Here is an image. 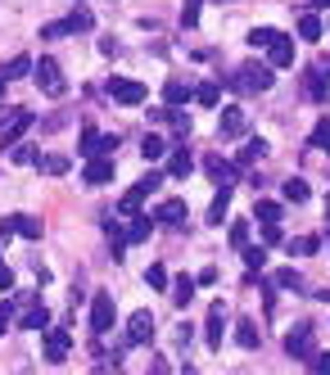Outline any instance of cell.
<instances>
[{"instance_id":"60d3db41","label":"cell","mask_w":330,"mask_h":375,"mask_svg":"<svg viewBox=\"0 0 330 375\" xmlns=\"http://www.w3.org/2000/svg\"><path fill=\"white\" fill-rule=\"evenodd\" d=\"M312 145L330 154V118H321V122H317V131H312Z\"/></svg>"},{"instance_id":"52a82bcc","label":"cell","mask_w":330,"mask_h":375,"mask_svg":"<svg viewBox=\"0 0 330 375\" xmlns=\"http://www.w3.org/2000/svg\"><path fill=\"white\" fill-rule=\"evenodd\" d=\"M204 168H209V177L217 185H235V181H240V163H226L222 154H209V159H204Z\"/></svg>"},{"instance_id":"4dcf8cb0","label":"cell","mask_w":330,"mask_h":375,"mask_svg":"<svg viewBox=\"0 0 330 375\" xmlns=\"http://www.w3.org/2000/svg\"><path fill=\"white\" fill-rule=\"evenodd\" d=\"M272 285H276V290H303V276H298L294 267H281L272 276Z\"/></svg>"},{"instance_id":"6f0895ef","label":"cell","mask_w":330,"mask_h":375,"mask_svg":"<svg viewBox=\"0 0 330 375\" xmlns=\"http://www.w3.org/2000/svg\"><path fill=\"white\" fill-rule=\"evenodd\" d=\"M312 10H330V0H312Z\"/></svg>"},{"instance_id":"44dd1931","label":"cell","mask_w":330,"mask_h":375,"mask_svg":"<svg viewBox=\"0 0 330 375\" xmlns=\"http://www.w3.org/2000/svg\"><path fill=\"white\" fill-rule=\"evenodd\" d=\"M150 231H154V217H150V213H136L132 226H127V245H141V240H150Z\"/></svg>"},{"instance_id":"1f68e13d","label":"cell","mask_w":330,"mask_h":375,"mask_svg":"<svg viewBox=\"0 0 330 375\" xmlns=\"http://www.w3.org/2000/svg\"><path fill=\"white\" fill-rule=\"evenodd\" d=\"M14 226H19V236H23V240H41V222H36V217L14 213Z\"/></svg>"},{"instance_id":"ab89813d","label":"cell","mask_w":330,"mask_h":375,"mask_svg":"<svg viewBox=\"0 0 330 375\" xmlns=\"http://www.w3.org/2000/svg\"><path fill=\"white\" fill-rule=\"evenodd\" d=\"M285 199H290V204H308V181H298V177L285 181Z\"/></svg>"},{"instance_id":"f1b7e54d","label":"cell","mask_w":330,"mask_h":375,"mask_svg":"<svg viewBox=\"0 0 330 375\" xmlns=\"http://www.w3.org/2000/svg\"><path fill=\"white\" fill-rule=\"evenodd\" d=\"M195 100H199L204 109H217V104H222V86H217V82H204V86H195Z\"/></svg>"},{"instance_id":"9f6ffc18","label":"cell","mask_w":330,"mask_h":375,"mask_svg":"<svg viewBox=\"0 0 330 375\" xmlns=\"http://www.w3.org/2000/svg\"><path fill=\"white\" fill-rule=\"evenodd\" d=\"M104 362H113V366H109V371H104V375H122V366H118V357H104Z\"/></svg>"},{"instance_id":"681fc988","label":"cell","mask_w":330,"mask_h":375,"mask_svg":"<svg viewBox=\"0 0 330 375\" xmlns=\"http://www.w3.org/2000/svg\"><path fill=\"white\" fill-rule=\"evenodd\" d=\"M10 236H19V226H14V217H0V245H5Z\"/></svg>"},{"instance_id":"bcb514c9","label":"cell","mask_w":330,"mask_h":375,"mask_svg":"<svg viewBox=\"0 0 330 375\" xmlns=\"http://www.w3.org/2000/svg\"><path fill=\"white\" fill-rule=\"evenodd\" d=\"M308 371L312 375H330V353H312L308 357Z\"/></svg>"},{"instance_id":"d590c367","label":"cell","mask_w":330,"mask_h":375,"mask_svg":"<svg viewBox=\"0 0 330 375\" xmlns=\"http://www.w3.org/2000/svg\"><path fill=\"white\" fill-rule=\"evenodd\" d=\"M240 253H244V262H249V271H263L267 267V249L263 245H244Z\"/></svg>"},{"instance_id":"603a6c76","label":"cell","mask_w":330,"mask_h":375,"mask_svg":"<svg viewBox=\"0 0 330 375\" xmlns=\"http://www.w3.org/2000/svg\"><path fill=\"white\" fill-rule=\"evenodd\" d=\"M226 208H231V185H222V190L213 194V204H209V222H213V226H222Z\"/></svg>"},{"instance_id":"7c38bea8","label":"cell","mask_w":330,"mask_h":375,"mask_svg":"<svg viewBox=\"0 0 330 375\" xmlns=\"http://www.w3.org/2000/svg\"><path fill=\"white\" fill-rule=\"evenodd\" d=\"M154 217H158L163 226H172V231H176V226H186V199H163Z\"/></svg>"},{"instance_id":"f35d334b","label":"cell","mask_w":330,"mask_h":375,"mask_svg":"<svg viewBox=\"0 0 330 375\" xmlns=\"http://www.w3.org/2000/svg\"><path fill=\"white\" fill-rule=\"evenodd\" d=\"M163 181H167V172H145L141 181H136V190H141V194H154Z\"/></svg>"},{"instance_id":"d4e9b609","label":"cell","mask_w":330,"mask_h":375,"mask_svg":"<svg viewBox=\"0 0 330 375\" xmlns=\"http://www.w3.org/2000/svg\"><path fill=\"white\" fill-rule=\"evenodd\" d=\"M253 217H258V222H281V217H285V208L276 204V199H258V204H253Z\"/></svg>"},{"instance_id":"484cf974","label":"cell","mask_w":330,"mask_h":375,"mask_svg":"<svg viewBox=\"0 0 330 375\" xmlns=\"http://www.w3.org/2000/svg\"><path fill=\"white\" fill-rule=\"evenodd\" d=\"M91 27H95V14L86 5H78V10L68 14V32H91Z\"/></svg>"},{"instance_id":"7402d4cb","label":"cell","mask_w":330,"mask_h":375,"mask_svg":"<svg viewBox=\"0 0 330 375\" xmlns=\"http://www.w3.org/2000/svg\"><path fill=\"white\" fill-rule=\"evenodd\" d=\"M235 343H240V348H258V343H263L258 321H235Z\"/></svg>"},{"instance_id":"8992f818","label":"cell","mask_w":330,"mask_h":375,"mask_svg":"<svg viewBox=\"0 0 330 375\" xmlns=\"http://www.w3.org/2000/svg\"><path fill=\"white\" fill-rule=\"evenodd\" d=\"M109 95L118 100V104L136 109V104H145V100H150V91H145L141 82H127V77H113V82H109Z\"/></svg>"},{"instance_id":"ac0fdd59","label":"cell","mask_w":330,"mask_h":375,"mask_svg":"<svg viewBox=\"0 0 330 375\" xmlns=\"http://www.w3.org/2000/svg\"><path fill=\"white\" fill-rule=\"evenodd\" d=\"M190 168H195V159H190V150L181 145V150H176L172 159H167V177H172V181H186V177H190Z\"/></svg>"},{"instance_id":"74e56055","label":"cell","mask_w":330,"mask_h":375,"mask_svg":"<svg viewBox=\"0 0 330 375\" xmlns=\"http://www.w3.org/2000/svg\"><path fill=\"white\" fill-rule=\"evenodd\" d=\"M276 36H281V32H276V27H253V32H249V36H244V41H249V45H253V50H258V45H263V50H267V45H272V41H276Z\"/></svg>"},{"instance_id":"f6af8a7d","label":"cell","mask_w":330,"mask_h":375,"mask_svg":"<svg viewBox=\"0 0 330 375\" xmlns=\"http://www.w3.org/2000/svg\"><path fill=\"white\" fill-rule=\"evenodd\" d=\"M249 245V222H231V249Z\"/></svg>"},{"instance_id":"7bdbcfd3","label":"cell","mask_w":330,"mask_h":375,"mask_svg":"<svg viewBox=\"0 0 330 375\" xmlns=\"http://www.w3.org/2000/svg\"><path fill=\"white\" fill-rule=\"evenodd\" d=\"M41 36H45V41H59V36H73V32H68V19H59V23H45V27H41Z\"/></svg>"},{"instance_id":"b9f144b4","label":"cell","mask_w":330,"mask_h":375,"mask_svg":"<svg viewBox=\"0 0 330 375\" xmlns=\"http://www.w3.org/2000/svg\"><path fill=\"white\" fill-rule=\"evenodd\" d=\"M317 245H321L317 236H298V240H290V253H317Z\"/></svg>"},{"instance_id":"ba28073f","label":"cell","mask_w":330,"mask_h":375,"mask_svg":"<svg viewBox=\"0 0 330 375\" xmlns=\"http://www.w3.org/2000/svg\"><path fill=\"white\" fill-rule=\"evenodd\" d=\"M154 339V317H150V312H136L132 321H127V348H132V343H150Z\"/></svg>"},{"instance_id":"6da1fadb","label":"cell","mask_w":330,"mask_h":375,"mask_svg":"<svg viewBox=\"0 0 330 375\" xmlns=\"http://www.w3.org/2000/svg\"><path fill=\"white\" fill-rule=\"evenodd\" d=\"M272 82H276V73L267 64H240L226 77V86H231V91H244V95H263V91H272Z\"/></svg>"},{"instance_id":"30bf717a","label":"cell","mask_w":330,"mask_h":375,"mask_svg":"<svg viewBox=\"0 0 330 375\" xmlns=\"http://www.w3.org/2000/svg\"><path fill=\"white\" fill-rule=\"evenodd\" d=\"M222 334H226V303H213L209 308V348H222Z\"/></svg>"},{"instance_id":"d6986e66","label":"cell","mask_w":330,"mask_h":375,"mask_svg":"<svg viewBox=\"0 0 330 375\" xmlns=\"http://www.w3.org/2000/svg\"><path fill=\"white\" fill-rule=\"evenodd\" d=\"M298 36H303L308 45L321 41V19H317V10H303V14H298Z\"/></svg>"},{"instance_id":"cb8c5ba5","label":"cell","mask_w":330,"mask_h":375,"mask_svg":"<svg viewBox=\"0 0 330 375\" xmlns=\"http://www.w3.org/2000/svg\"><path fill=\"white\" fill-rule=\"evenodd\" d=\"M163 154H167V140L150 131V136L141 140V159H145V163H158V159H163Z\"/></svg>"},{"instance_id":"c3c4849f","label":"cell","mask_w":330,"mask_h":375,"mask_svg":"<svg viewBox=\"0 0 330 375\" xmlns=\"http://www.w3.org/2000/svg\"><path fill=\"white\" fill-rule=\"evenodd\" d=\"M263 245H281V222H267L263 226Z\"/></svg>"},{"instance_id":"e575fe53","label":"cell","mask_w":330,"mask_h":375,"mask_svg":"<svg viewBox=\"0 0 330 375\" xmlns=\"http://www.w3.org/2000/svg\"><path fill=\"white\" fill-rule=\"evenodd\" d=\"M141 204H145V194H141V190H136V185H132V190L122 194V204H118V213H122V217H136V213H141Z\"/></svg>"},{"instance_id":"d6a6232c","label":"cell","mask_w":330,"mask_h":375,"mask_svg":"<svg viewBox=\"0 0 330 375\" xmlns=\"http://www.w3.org/2000/svg\"><path fill=\"white\" fill-rule=\"evenodd\" d=\"M0 73L10 77V82H14V77H27V73H32V59H27V54H14V59L0 68Z\"/></svg>"},{"instance_id":"11a10c76","label":"cell","mask_w":330,"mask_h":375,"mask_svg":"<svg viewBox=\"0 0 330 375\" xmlns=\"http://www.w3.org/2000/svg\"><path fill=\"white\" fill-rule=\"evenodd\" d=\"M99 50H104V54H109V59H113V54H118V50H122V45H118V41H113V36H104V41H99Z\"/></svg>"},{"instance_id":"91938a15","label":"cell","mask_w":330,"mask_h":375,"mask_svg":"<svg viewBox=\"0 0 330 375\" xmlns=\"http://www.w3.org/2000/svg\"><path fill=\"white\" fill-rule=\"evenodd\" d=\"M326 213H330V204H326Z\"/></svg>"},{"instance_id":"8fae6325","label":"cell","mask_w":330,"mask_h":375,"mask_svg":"<svg viewBox=\"0 0 330 375\" xmlns=\"http://www.w3.org/2000/svg\"><path fill=\"white\" fill-rule=\"evenodd\" d=\"M82 181L86 185H109L113 181V159H91L86 172H82Z\"/></svg>"},{"instance_id":"836d02e7","label":"cell","mask_w":330,"mask_h":375,"mask_svg":"<svg viewBox=\"0 0 330 375\" xmlns=\"http://www.w3.org/2000/svg\"><path fill=\"white\" fill-rule=\"evenodd\" d=\"M167 122H172V131H176L181 140H186L190 131H195V122H190V113H181V109H167Z\"/></svg>"},{"instance_id":"db71d44e","label":"cell","mask_w":330,"mask_h":375,"mask_svg":"<svg viewBox=\"0 0 330 375\" xmlns=\"http://www.w3.org/2000/svg\"><path fill=\"white\" fill-rule=\"evenodd\" d=\"M172 371V366H167V357H154V362H150V375H167Z\"/></svg>"},{"instance_id":"3957f363","label":"cell","mask_w":330,"mask_h":375,"mask_svg":"<svg viewBox=\"0 0 330 375\" xmlns=\"http://www.w3.org/2000/svg\"><path fill=\"white\" fill-rule=\"evenodd\" d=\"M312 343H317V326H312V321H298L294 330L285 334V353L294 357V362H308V357H312Z\"/></svg>"},{"instance_id":"9c48e42d","label":"cell","mask_w":330,"mask_h":375,"mask_svg":"<svg viewBox=\"0 0 330 375\" xmlns=\"http://www.w3.org/2000/svg\"><path fill=\"white\" fill-rule=\"evenodd\" d=\"M68 348H73L68 330H45V362H68Z\"/></svg>"},{"instance_id":"4316f807","label":"cell","mask_w":330,"mask_h":375,"mask_svg":"<svg viewBox=\"0 0 330 375\" xmlns=\"http://www.w3.org/2000/svg\"><path fill=\"white\" fill-rule=\"evenodd\" d=\"M195 285H199L195 276H181V280L172 285V303H176V308H186V303L195 299Z\"/></svg>"},{"instance_id":"680465c9","label":"cell","mask_w":330,"mask_h":375,"mask_svg":"<svg viewBox=\"0 0 330 375\" xmlns=\"http://www.w3.org/2000/svg\"><path fill=\"white\" fill-rule=\"evenodd\" d=\"M5 86H10V77H5V73H0V95H5Z\"/></svg>"},{"instance_id":"816d5d0a","label":"cell","mask_w":330,"mask_h":375,"mask_svg":"<svg viewBox=\"0 0 330 375\" xmlns=\"http://www.w3.org/2000/svg\"><path fill=\"white\" fill-rule=\"evenodd\" d=\"M10 290H14V271L0 267V294H10Z\"/></svg>"},{"instance_id":"f907efd6","label":"cell","mask_w":330,"mask_h":375,"mask_svg":"<svg viewBox=\"0 0 330 375\" xmlns=\"http://www.w3.org/2000/svg\"><path fill=\"white\" fill-rule=\"evenodd\" d=\"M10 317H14V303L5 299V303H0V334H5V326H10Z\"/></svg>"},{"instance_id":"5b68a950","label":"cell","mask_w":330,"mask_h":375,"mask_svg":"<svg viewBox=\"0 0 330 375\" xmlns=\"http://www.w3.org/2000/svg\"><path fill=\"white\" fill-rule=\"evenodd\" d=\"M113 321H118V308H113V294L109 290H99L95 299H91V330L95 334H109Z\"/></svg>"},{"instance_id":"8d00e7d4","label":"cell","mask_w":330,"mask_h":375,"mask_svg":"<svg viewBox=\"0 0 330 375\" xmlns=\"http://www.w3.org/2000/svg\"><path fill=\"white\" fill-rule=\"evenodd\" d=\"M145 285H150V290H167V285H172V280H167V267H163V262H154V267L145 271Z\"/></svg>"},{"instance_id":"83f0119b","label":"cell","mask_w":330,"mask_h":375,"mask_svg":"<svg viewBox=\"0 0 330 375\" xmlns=\"http://www.w3.org/2000/svg\"><path fill=\"white\" fill-rule=\"evenodd\" d=\"M36 168H41L45 177H64V172H68V159H64V154H41V159H36Z\"/></svg>"},{"instance_id":"ee69618b","label":"cell","mask_w":330,"mask_h":375,"mask_svg":"<svg viewBox=\"0 0 330 375\" xmlns=\"http://www.w3.org/2000/svg\"><path fill=\"white\" fill-rule=\"evenodd\" d=\"M199 5H204V0H186V5H181V27H195L199 23Z\"/></svg>"},{"instance_id":"7dc6e473","label":"cell","mask_w":330,"mask_h":375,"mask_svg":"<svg viewBox=\"0 0 330 375\" xmlns=\"http://www.w3.org/2000/svg\"><path fill=\"white\" fill-rule=\"evenodd\" d=\"M10 159H14V163H36L41 154H36L32 145H14V150H10Z\"/></svg>"},{"instance_id":"5bb4252c","label":"cell","mask_w":330,"mask_h":375,"mask_svg":"<svg viewBox=\"0 0 330 375\" xmlns=\"http://www.w3.org/2000/svg\"><path fill=\"white\" fill-rule=\"evenodd\" d=\"M303 95H308V100H317V104L330 95V77L321 73V68H317V73H303Z\"/></svg>"},{"instance_id":"f546056e","label":"cell","mask_w":330,"mask_h":375,"mask_svg":"<svg viewBox=\"0 0 330 375\" xmlns=\"http://www.w3.org/2000/svg\"><path fill=\"white\" fill-rule=\"evenodd\" d=\"M263 154H267V140H249V145L240 150V159H235V163H240V172H244V168H253V163L263 159Z\"/></svg>"},{"instance_id":"e0dca14e","label":"cell","mask_w":330,"mask_h":375,"mask_svg":"<svg viewBox=\"0 0 330 375\" xmlns=\"http://www.w3.org/2000/svg\"><path fill=\"white\" fill-rule=\"evenodd\" d=\"M82 159H104V136L95 127H82V145H78Z\"/></svg>"},{"instance_id":"9a60e30c","label":"cell","mask_w":330,"mask_h":375,"mask_svg":"<svg viewBox=\"0 0 330 375\" xmlns=\"http://www.w3.org/2000/svg\"><path fill=\"white\" fill-rule=\"evenodd\" d=\"M23 330H50V312H45V303H27V312H23Z\"/></svg>"},{"instance_id":"f5cc1de1","label":"cell","mask_w":330,"mask_h":375,"mask_svg":"<svg viewBox=\"0 0 330 375\" xmlns=\"http://www.w3.org/2000/svg\"><path fill=\"white\" fill-rule=\"evenodd\" d=\"M195 280H199V285H217V267H204Z\"/></svg>"},{"instance_id":"4fadbf2b","label":"cell","mask_w":330,"mask_h":375,"mask_svg":"<svg viewBox=\"0 0 330 375\" xmlns=\"http://www.w3.org/2000/svg\"><path fill=\"white\" fill-rule=\"evenodd\" d=\"M267 59H272V68H290L294 64V41H290V36H276V41L267 45Z\"/></svg>"},{"instance_id":"7a4b0ae2","label":"cell","mask_w":330,"mask_h":375,"mask_svg":"<svg viewBox=\"0 0 330 375\" xmlns=\"http://www.w3.org/2000/svg\"><path fill=\"white\" fill-rule=\"evenodd\" d=\"M32 77H36V86H41V95H50V100H59L68 91V82H64V68L55 64V59H41V64L32 68Z\"/></svg>"},{"instance_id":"2e32d148","label":"cell","mask_w":330,"mask_h":375,"mask_svg":"<svg viewBox=\"0 0 330 375\" xmlns=\"http://www.w3.org/2000/svg\"><path fill=\"white\" fill-rule=\"evenodd\" d=\"M244 127H249L244 109H222V122H217V131H222V136H244Z\"/></svg>"},{"instance_id":"277c9868","label":"cell","mask_w":330,"mask_h":375,"mask_svg":"<svg viewBox=\"0 0 330 375\" xmlns=\"http://www.w3.org/2000/svg\"><path fill=\"white\" fill-rule=\"evenodd\" d=\"M32 127H36V118H32V113H27V109H14V118L5 122V127H0V154H5V150H14V145H23V136H27Z\"/></svg>"},{"instance_id":"ffe728a7","label":"cell","mask_w":330,"mask_h":375,"mask_svg":"<svg viewBox=\"0 0 330 375\" xmlns=\"http://www.w3.org/2000/svg\"><path fill=\"white\" fill-rule=\"evenodd\" d=\"M163 100H167V104H186V100H195V86H186V82H181V77H172V82H167L163 86Z\"/></svg>"}]
</instances>
